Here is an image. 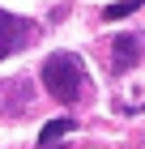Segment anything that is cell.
<instances>
[{
	"label": "cell",
	"mask_w": 145,
	"mask_h": 149,
	"mask_svg": "<svg viewBox=\"0 0 145 149\" xmlns=\"http://www.w3.org/2000/svg\"><path fill=\"white\" fill-rule=\"evenodd\" d=\"M39 77H43V90L51 94L56 102H64V107L85 102L90 94H94V81H90L81 56H73V51H56V56H47Z\"/></svg>",
	"instance_id": "obj_1"
},
{
	"label": "cell",
	"mask_w": 145,
	"mask_h": 149,
	"mask_svg": "<svg viewBox=\"0 0 145 149\" xmlns=\"http://www.w3.org/2000/svg\"><path fill=\"white\" fill-rule=\"evenodd\" d=\"M34 38H39V26L30 17H13V13L0 9V60L13 56V51H22V47H30Z\"/></svg>",
	"instance_id": "obj_2"
},
{
	"label": "cell",
	"mask_w": 145,
	"mask_h": 149,
	"mask_svg": "<svg viewBox=\"0 0 145 149\" xmlns=\"http://www.w3.org/2000/svg\"><path fill=\"white\" fill-rule=\"evenodd\" d=\"M141 60V34H115L111 38V72H128Z\"/></svg>",
	"instance_id": "obj_3"
},
{
	"label": "cell",
	"mask_w": 145,
	"mask_h": 149,
	"mask_svg": "<svg viewBox=\"0 0 145 149\" xmlns=\"http://www.w3.org/2000/svg\"><path fill=\"white\" fill-rule=\"evenodd\" d=\"M73 128H77V124H73L68 115H64V119H51V124H43V132H39V149H56L60 141L73 132Z\"/></svg>",
	"instance_id": "obj_4"
},
{
	"label": "cell",
	"mask_w": 145,
	"mask_h": 149,
	"mask_svg": "<svg viewBox=\"0 0 145 149\" xmlns=\"http://www.w3.org/2000/svg\"><path fill=\"white\" fill-rule=\"evenodd\" d=\"M141 4H145V0H115V4H107V9H102V17H107V22H120V17H132Z\"/></svg>",
	"instance_id": "obj_5"
}]
</instances>
